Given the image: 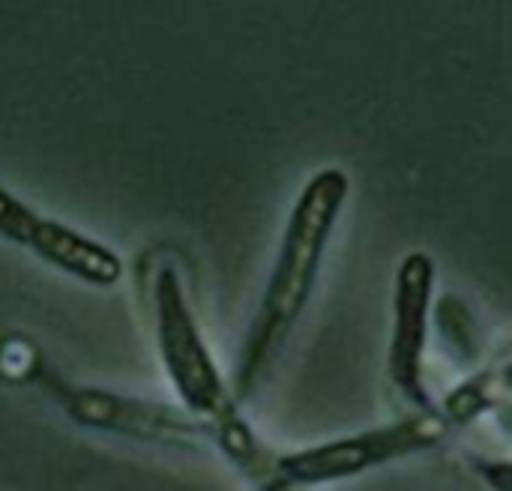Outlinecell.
<instances>
[{"label":"cell","instance_id":"obj_1","mask_svg":"<svg viewBox=\"0 0 512 491\" xmlns=\"http://www.w3.org/2000/svg\"><path fill=\"white\" fill-rule=\"evenodd\" d=\"M345 192H348V180L339 171H324L306 186L300 204L294 207L279 261L273 267L270 285L264 291L261 309L255 315L252 333L240 357V369H237L240 396H249L261 372L270 366V360L288 339L297 315L303 312L315 288L318 264L324 258V243L330 237Z\"/></svg>","mask_w":512,"mask_h":491},{"label":"cell","instance_id":"obj_2","mask_svg":"<svg viewBox=\"0 0 512 491\" xmlns=\"http://www.w3.org/2000/svg\"><path fill=\"white\" fill-rule=\"evenodd\" d=\"M150 303H153V327L159 342L162 366L183 399L189 417L204 423L222 450L246 471L261 468V450L252 432L240 423L234 411V399L228 396L216 363L195 327L192 309L183 294V282L171 264L153 267L150 282Z\"/></svg>","mask_w":512,"mask_h":491},{"label":"cell","instance_id":"obj_3","mask_svg":"<svg viewBox=\"0 0 512 491\" xmlns=\"http://www.w3.org/2000/svg\"><path fill=\"white\" fill-rule=\"evenodd\" d=\"M0 378L9 384H24L48 396L72 423L126 438V441H147V444H186L198 438V423L186 414L147 402L132 399L123 393H108L96 387L72 384L54 372H48L42 351L21 336H9L0 342Z\"/></svg>","mask_w":512,"mask_h":491},{"label":"cell","instance_id":"obj_4","mask_svg":"<svg viewBox=\"0 0 512 491\" xmlns=\"http://www.w3.org/2000/svg\"><path fill=\"white\" fill-rule=\"evenodd\" d=\"M0 237L81 285L114 288L123 279V258L108 243L39 213L6 186H0Z\"/></svg>","mask_w":512,"mask_h":491},{"label":"cell","instance_id":"obj_5","mask_svg":"<svg viewBox=\"0 0 512 491\" xmlns=\"http://www.w3.org/2000/svg\"><path fill=\"white\" fill-rule=\"evenodd\" d=\"M429 261L414 255L399 279V300H396V339L390 354V369L402 393L414 402H426L420 384V354L426 336V303H429Z\"/></svg>","mask_w":512,"mask_h":491}]
</instances>
